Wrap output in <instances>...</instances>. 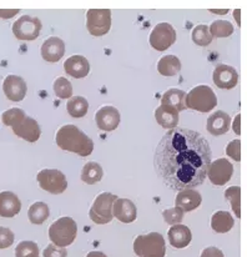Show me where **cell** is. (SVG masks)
<instances>
[{"instance_id": "1", "label": "cell", "mask_w": 247, "mask_h": 257, "mask_svg": "<svg viewBox=\"0 0 247 257\" xmlns=\"http://www.w3.org/2000/svg\"><path fill=\"white\" fill-rule=\"evenodd\" d=\"M211 158L210 144L201 134L175 127L156 146L154 166L170 189L181 191L205 181Z\"/></svg>"}, {"instance_id": "2", "label": "cell", "mask_w": 247, "mask_h": 257, "mask_svg": "<svg viewBox=\"0 0 247 257\" xmlns=\"http://www.w3.org/2000/svg\"><path fill=\"white\" fill-rule=\"evenodd\" d=\"M55 141L61 150L75 153L82 158L89 156L94 150L91 139L75 125L61 126L56 133Z\"/></svg>"}, {"instance_id": "3", "label": "cell", "mask_w": 247, "mask_h": 257, "mask_svg": "<svg viewBox=\"0 0 247 257\" xmlns=\"http://www.w3.org/2000/svg\"><path fill=\"white\" fill-rule=\"evenodd\" d=\"M78 233V226L76 222L69 216L59 218L54 221L49 228V238L51 240L53 245L58 247H64L71 245L74 242Z\"/></svg>"}, {"instance_id": "4", "label": "cell", "mask_w": 247, "mask_h": 257, "mask_svg": "<svg viewBox=\"0 0 247 257\" xmlns=\"http://www.w3.org/2000/svg\"><path fill=\"white\" fill-rule=\"evenodd\" d=\"M134 252L138 257H165L166 243L161 233L140 235L134 241Z\"/></svg>"}, {"instance_id": "5", "label": "cell", "mask_w": 247, "mask_h": 257, "mask_svg": "<svg viewBox=\"0 0 247 257\" xmlns=\"http://www.w3.org/2000/svg\"><path fill=\"white\" fill-rule=\"evenodd\" d=\"M217 105L215 92L207 85H199L191 90L185 97V106L200 112H208Z\"/></svg>"}, {"instance_id": "6", "label": "cell", "mask_w": 247, "mask_h": 257, "mask_svg": "<svg viewBox=\"0 0 247 257\" xmlns=\"http://www.w3.org/2000/svg\"><path fill=\"white\" fill-rule=\"evenodd\" d=\"M116 199V195L111 194V192H102V194L97 195L90 207V218L97 225H105V223L111 222V220L114 218L112 205Z\"/></svg>"}, {"instance_id": "7", "label": "cell", "mask_w": 247, "mask_h": 257, "mask_svg": "<svg viewBox=\"0 0 247 257\" xmlns=\"http://www.w3.org/2000/svg\"><path fill=\"white\" fill-rule=\"evenodd\" d=\"M86 28L94 37L107 34L111 28V12L109 9H89L86 13Z\"/></svg>"}, {"instance_id": "8", "label": "cell", "mask_w": 247, "mask_h": 257, "mask_svg": "<svg viewBox=\"0 0 247 257\" xmlns=\"http://www.w3.org/2000/svg\"><path fill=\"white\" fill-rule=\"evenodd\" d=\"M41 28H43V25H41L39 18L23 15L19 19L15 20L14 24H13V33H14L17 39L32 42L39 37Z\"/></svg>"}, {"instance_id": "9", "label": "cell", "mask_w": 247, "mask_h": 257, "mask_svg": "<svg viewBox=\"0 0 247 257\" xmlns=\"http://www.w3.org/2000/svg\"><path fill=\"white\" fill-rule=\"evenodd\" d=\"M37 180L44 191H48L54 195L63 194L68 187L65 175L59 170L44 169V170L38 172Z\"/></svg>"}, {"instance_id": "10", "label": "cell", "mask_w": 247, "mask_h": 257, "mask_svg": "<svg viewBox=\"0 0 247 257\" xmlns=\"http://www.w3.org/2000/svg\"><path fill=\"white\" fill-rule=\"evenodd\" d=\"M176 42V32L169 23H160L150 34V45L155 50L165 51Z\"/></svg>"}, {"instance_id": "11", "label": "cell", "mask_w": 247, "mask_h": 257, "mask_svg": "<svg viewBox=\"0 0 247 257\" xmlns=\"http://www.w3.org/2000/svg\"><path fill=\"white\" fill-rule=\"evenodd\" d=\"M233 174V166L227 159H217L210 164L207 170L208 180L216 186H223L231 180Z\"/></svg>"}, {"instance_id": "12", "label": "cell", "mask_w": 247, "mask_h": 257, "mask_svg": "<svg viewBox=\"0 0 247 257\" xmlns=\"http://www.w3.org/2000/svg\"><path fill=\"white\" fill-rule=\"evenodd\" d=\"M27 83L22 76L8 75L3 81V91L10 101H22L27 95Z\"/></svg>"}, {"instance_id": "13", "label": "cell", "mask_w": 247, "mask_h": 257, "mask_svg": "<svg viewBox=\"0 0 247 257\" xmlns=\"http://www.w3.org/2000/svg\"><path fill=\"white\" fill-rule=\"evenodd\" d=\"M95 122L102 131H114L120 124V112L114 106H102L95 112Z\"/></svg>"}, {"instance_id": "14", "label": "cell", "mask_w": 247, "mask_h": 257, "mask_svg": "<svg viewBox=\"0 0 247 257\" xmlns=\"http://www.w3.org/2000/svg\"><path fill=\"white\" fill-rule=\"evenodd\" d=\"M213 83L220 89H233L238 83V74L230 65H217L213 70Z\"/></svg>"}, {"instance_id": "15", "label": "cell", "mask_w": 247, "mask_h": 257, "mask_svg": "<svg viewBox=\"0 0 247 257\" xmlns=\"http://www.w3.org/2000/svg\"><path fill=\"white\" fill-rule=\"evenodd\" d=\"M13 128V133L18 136V138L23 139V140L28 141V143H35L40 139L41 130L37 120H34L30 116H25L24 120L15 125Z\"/></svg>"}, {"instance_id": "16", "label": "cell", "mask_w": 247, "mask_h": 257, "mask_svg": "<svg viewBox=\"0 0 247 257\" xmlns=\"http://www.w3.org/2000/svg\"><path fill=\"white\" fill-rule=\"evenodd\" d=\"M202 197L197 190L186 189L181 190L175 199V207L181 210L182 212L194 211L201 205Z\"/></svg>"}, {"instance_id": "17", "label": "cell", "mask_w": 247, "mask_h": 257, "mask_svg": "<svg viewBox=\"0 0 247 257\" xmlns=\"http://www.w3.org/2000/svg\"><path fill=\"white\" fill-rule=\"evenodd\" d=\"M41 56L49 63H58L65 53V43L58 37H51L41 45Z\"/></svg>"}, {"instance_id": "18", "label": "cell", "mask_w": 247, "mask_h": 257, "mask_svg": "<svg viewBox=\"0 0 247 257\" xmlns=\"http://www.w3.org/2000/svg\"><path fill=\"white\" fill-rule=\"evenodd\" d=\"M112 216L120 222L131 223L136 220L138 210L135 204L129 199H116L112 205Z\"/></svg>"}, {"instance_id": "19", "label": "cell", "mask_w": 247, "mask_h": 257, "mask_svg": "<svg viewBox=\"0 0 247 257\" xmlns=\"http://www.w3.org/2000/svg\"><path fill=\"white\" fill-rule=\"evenodd\" d=\"M231 126V117L230 115L226 114L225 111H215L210 115L206 122V128L208 133L213 136L223 135L230 130Z\"/></svg>"}, {"instance_id": "20", "label": "cell", "mask_w": 247, "mask_h": 257, "mask_svg": "<svg viewBox=\"0 0 247 257\" xmlns=\"http://www.w3.org/2000/svg\"><path fill=\"white\" fill-rule=\"evenodd\" d=\"M64 70L68 75L75 79H82L90 73V64L82 55H73L64 63Z\"/></svg>"}, {"instance_id": "21", "label": "cell", "mask_w": 247, "mask_h": 257, "mask_svg": "<svg viewBox=\"0 0 247 257\" xmlns=\"http://www.w3.org/2000/svg\"><path fill=\"white\" fill-rule=\"evenodd\" d=\"M22 210L19 197L12 191L0 192V217H14Z\"/></svg>"}, {"instance_id": "22", "label": "cell", "mask_w": 247, "mask_h": 257, "mask_svg": "<svg viewBox=\"0 0 247 257\" xmlns=\"http://www.w3.org/2000/svg\"><path fill=\"white\" fill-rule=\"evenodd\" d=\"M170 245L175 248H185L190 245L192 240V233L190 228L185 225H174L170 227L169 232Z\"/></svg>"}, {"instance_id": "23", "label": "cell", "mask_w": 247, "mask_h": 257, "mask_svg": "<svg viewBox=\"0 0 247 257\" xmlns=\"http://www.w3.org/2000/svg\"><path fill=\"white\" fill-rule=\"evenodd\" d=\"M155 119L161 127L166 130H172L179 124V112L165 105H160L155 110Z\"/></svg>"}, {"instance_id": "24", "label": "cell", "mask_w": 247, "mask_h": 257, "mask_svg": "<svg viewBox=\"0 0 247 257\" xmlns=\"http://www.w3.org/2000/svg\"><path fill=\"white\" fill-rule=\"evenodd\" d=\"M185 97H186V92L182 91V90L170 89L165 91L161 96V105L171 107V109H175L177 112H180L186 109Z\"/></svg>"}, {"instance_id": "25", "label": "cell", "mask_w": 247, "mask_h": 257, "mask_svg": "<svg viewBox=\"0 0 247 257\" xmlns=\"http://www.w3.org/2000/svg\"><path fill=\"white\" fill-rule=\"evenodd\" d=\"M158 70L160 75L166 78L175 76L181 70V61L175 55H165L158 63Z\"/></svg>"}, {"instance_id": "26", "label": "cell", "mask_w": 247, "mask_h": 257, "mask_svg": "<svg viewBox=\"0 0 247 257\" xmlns=\"http://www.w3.org/2000/svg\"><path fill=\"white\" fill-rule=\"evenodd\" d=\"M233 217L227 211H217L211 217V227L217 233H226L233 227Z\"/></svg>"}, {"instance_id": "27", "label": "cell", "mask_w": 247, "mask_h": 257, "mask_svg": "<svg viewBox=\"0 0 247 257\" xmlns=\"http://www.w3.org/2000/svg\"><path fill=\"white\" fill-rule=\"evenodd\" d=\"M102 175H104V171H102L101 166L97 163L91 161V163L85 164V166L82 168L81 180L85 184L94 185L102 179Z\"/></svg>"}, {"instance_id": "28", "label": "cell", "mask_w": 247, "mask_h": 257, "mask_svg": "<svg viewBox=\"0 0 247 257\" xmlns=\"http://www.w3.org/2000/svg\"><path fill=\"white\" fill-rule=\"evenodd\" d=\"M66 109H68L69 115L75 119H80L87 114L89 110V102L85 97L82 96H74L70 97V100L66 104Z\"/></svg>"}, {"instance_id": "29", "label": "cell", "mask_w": 247, "mask_h": 257, "mask_svg": "<svg viewBox=\"0 0 247 257\" xmlns=\"http://www.w3.org/2000/svg\"><path fill=\"white\" fill-rule=\"evenodd\" d=\"M49 215H50V210L45 202H34L30 206L29 211H28V216H29L30 222L34 225H41L48 220Z\"/></svg>"}, {"instance_id": "30", "label": "cell", "mask_w": 247, "mask_h": 257, "mask_svg": "<svg viewBox=\"0 0 247 257\" xmlns=\"http://www.w3.org/2000/svg\"><path fill=\"white\" fill-rule=\"evenodd\" d=\"M210 35L213 38H227L233 33V27L227 20H215L208 27Z\"/></svg>"}, {"instance_id": "31", "label": "cell", "mask_w": 247, "mask_h": 257, "mask_svg": "<svg viewBox=\"0 0 247 257\" xmlns=\"http://www.w3.org/2000/svg\"><path fill=\"white\" fill-rule=\"evenodd\" d=\"M225 199L231 202V207L237 218L241 217V187L231 186L225 191Z\"/></svg>"}, {"instance_id": "32", "label": "cell", "mask_w": 247, "mask_h": 257, "mask_svg": "<svg viewBox=\"0 0 247 257\" xmlns=\"http://www.w3.org/2000/svg\"><path fill=\"white\" fill-rule=\"evenodd\" d=\"M25 116H27V114L24 112V110L18 109V107H13V109H9L7 110V111L3 112L2 121L5 126L14 127L15 125L19 124L22 120H24Z\"/></svg>"}, {"instance_id": "33", "label": "cell", "mask_w": 247, "mask_h": 257, "mask_svg": "<svg viewBox=\"0 0 247 257\" xmlns=\"http://www.w3.org/2000/svg\"><path fill=\"white\" fill-rule=\"evenodd\" d=\"M54 92L59 99H70L73 97V85L66 78H58L54 81Z\"/></svg>"}, {"instance_id": "34", "label": "cell", "mask_w": 247, "mask_h": 257, "mask_svg": "<svg viewBox=\"0 0 247 257\" xmlns=\"http://www.w3.org/2000/svg\"><path fill=\"white\" fill-rule=\"evenodd\" d=\"M192 42L199 46H207L208 44L212 42V37L210 35L207 25H197L192 30Z\"/></svg>"}, {"instance_id": "35", "label": "cell", "mask_w": 247, "mask_h": 257, "mask_svg": "<svg viewBox=\"0 0 247 257\" xmlns=\"http://www.w3.org/2000/svg\"><path fill=\"white\" fill-rule=\"evenodd\" d=\"M15 257H39V247L33 241H22L15 248Z\"/></svg>"}, {"instance_id": "36", "label": "cell", "mask_w": 247, "mask_h": 257, "mask_svg": "<svg viewBox=\"0 0 247 257\" xmlns=\"http://www.w3.org/2000/svg\"><path fill=\"white\" fill-rule=\"evenodd\" d=\"M163 217L165 222L169 223V225H179V223L184 220V212L180 209H177V207L167 209L163 211Z\"/></svg>"}, {"instance_id": "37", "label": "cell", "mask_w": 247, "mask_h": 257, "mask_svg": "<svg viewBox=\"0 0 247 257\" xmlns=\"http://www.w3.org/2000/svg\"><path fill=\"white\" fill-rule=\"evenodd\" d=\"M15 236L13 231L8 227L0 226V248H8L14 243Z\"/></svg>"}, {"instance_id": "38", "label": "cell", "mask_w": 247, "mask_h": 257, "mask_svg": "<svg viewBox=\"0 0 247 257\" xmlns=\"http://www.w3.org/2000/svg\"><path fill=\"white\" fill-rule=\"evenodd\" d=\"M226 154L237 163L241 161V141L237 139V140H232L231 143H228L226 146Z\"/></svg>"}, {"instance_id": "39", "label": "cell", "mask_w": 247, "mask_h": 257, "mask_svg": "<svg viewBox=\"0 0 247 257\" xmlns=\"http://www.w3.org/2000/svg\"><path fill=\"white\" fill-rule=\"evenodd\" d=\"M44 257H68V251L64 247H58L55 245H48L45 250L43 251Z\"/></svg>"}, {"instance_id": "40", "label": "cell", "mask_w": 247, "mask_h": 257, "mask_svg": "<svg viewBox=\"0 0 247 257\" xmlns=\"http://www.w3.org/2000/svg\"><path fill=\"white\" fill-rule=\"evenodd\" d=\"M200 257H225L223 252L220 248L215 247V246H210V247H206L205 250H202L201 256Z\"/></svg>"}, {"instance_id": "41", "label": "cell", "mask_w": 247, "mask_h": 257, "mask_svg": "<svg viewBox=\"0 0 247 257\" xmlns=\"http://www.w3.org/2000/svg\"><path fill=\"white\" fill-rule=\"evenodd\" d=\"M19 13V9H0V18L2 19H10Z\"/></svg>"}, {"instance_id": "42", "label": "cell", "mask_w": 247, "mask_h": 257, "mask_svg": "<svg viewBox=\"0 0 247 257\" xmlns=\"http://www.w3.org/2000/svg\"><path fill=\"white\" fill-rule=\"evenodd\" d=\"M240 117H241V115L238 114L237 116H236L235 122H233V131H235V134H237V135H240V134H241V131H240Z\"/></svg>"}, {"instance_id": "43", "label": "cell", "mask_w": 247, "mask_h": 257, "mask_svg": "<svg viewBox=\"0 0 247 257\" xmlns=\"http://www.w3.org/2000/svg\"><path fill=\"white\" fill-rule=\"evenodd\" d=\"M86 257H107L104 252H100V251H91L86 255Z\"/></svg>"}, {"instance_id": "44", "label": "cell", "mask_w": 247, "mask_h": 257, "mask_svg": "<svg viewBox=\"0 0 247 257\" xmlns=\"http://www.w3.org/2000/svg\"><path fill=\"white\" fill-rule=\"evenodd\" d=\"M210 12H211V13H213V14L225 15V14H227V13H228V9H223V10H213V9H211Z\"/></svg>"}, {"instance_id": "45", "label": "cell", "mask_w": 247, "mask_h": 257, "mask_svg": "<svg viewBox=\"0 0 247 257\" xmlns=\"http://www.w3.org/2000/svg\"><path fill=\"white\" fill-rule=\"evenodd\" d=\"M240 13H241L240 9H237V10H235V12H233V15H235V20L238 23V25H240Z\"/></svg>"}]
</instances>
